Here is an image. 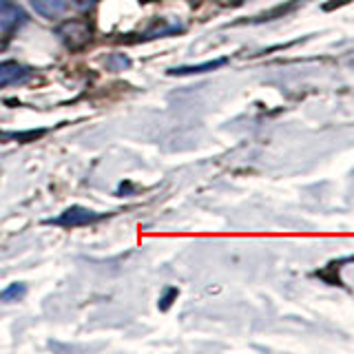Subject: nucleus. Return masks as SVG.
<instances>
[{
	"instance_id": "nucleus-2",
	"label": "nucleus",
	"mask_w": 354,
	"mask_h": 354,
	"mask_svg": "<svg viewBox=\"0 0 354 354\" xmlns=\"http://www.w3.org/2000/svg\"><path fill=\"white\" fill-rule=\"evenodd\" d=\"M100 215L93 213V210L88 208H82V206H71L69 210H64V213L55 219V224L60 226H82V224H88V221H95Z\"/></svg>"
},
{
	"instance_id": "nucleus-4",
	"label": "nucleus",
	"mask_w": 354,
	"mask_h": 354,
	"mask_svg": "<svg viewBox=\"0 0 354 354\" xmlns=\"http://www.w3.org/2000/svg\"><path fill=\"white\" fill-rule=\"evenodd\" d=\"M31 7L42 18H60L69 9V0H31Z\"/></svg>"
},
{
	"instance_id": "nucleus-7",
	"label": "nucleus",
	"mask_w": 354,
	"mask_h": 354,
	"mask_svg": "<svg viewBox=\"0 0 354 354\" xmlns=\"http://www.w3.org/2000/svg\"><path fill=\"white\" fill-rule=\"evenodd\" d=\"M27 292V288H25V283H11L7 290H3L0 292V299L3 301H18V299Z\"/></svg>"
},
{
	"instance_id": "nucleus-3",
	"label": "nucleus",
	"mask_w": 354,
	"mask_h": 354,
	"mask_svg": "<svg viewBox=\"0 0 354 354\" xmlns=\"http://www.w3.org/2000/svg\"><path fill=\"white\" fill-rule=\"evenodd\" d=\"M22 20H25V16L14 3L0 0V31H14Z\"/></svg>"
},
{
	"instance_id": "nucleus-5",
	"label": "nucleus",
	"mask_w": 354,
	"mask_h": 354,
	"mask_svg": "<svg viewBox=\"0 0 354 354\" xmlns=\"http://www.w3.org/2000/svg\"><path fill=\"white\" fill-rule=\"evenodd\" d=\"M25 75H27V69L20 66L18 62H0V86L14 84Z\"/></svg>"
},
{
	"instance_id": "nucleus-8",
	"label": "nucleus",
	"mask_w": 354,
	"mask_h": 354,
	"mask_svg": "<svg viewBox=\"0 0 354 354\" xmlns=\"http://www.w3.org/2000/svg\"><path fill=\"white\" fill-rule=\"evenodd\" d=\"M75 5H77V7H82V9H86V7H91V5H93V0H75Z\"/></svg>"
},
{
	"instance_id": "nucleus-1",
	"label": "nucleus",
	"mask_w": 354,
	"mask_h": 354,
	"mask_svg": "<svg viewBox=\"0 0 354 354\" xmlns=\"http://www.w3.org/2000/svg\"><path fill=\"white\" fill-rule=\"evenodd\" d=\"M58 38H60V42L64 44V47H69V49H73V51H77V49H82V47H86L88 42H91V27L86 25V22H82V20H69V22H64V25H60L58 27Z\"/></svg>"
},
{
	"instance_id": "nucleus-6",
	"label": "nucleus",
	"mask_w": 354,
	"mask_h": 354,
	"mask_svg": "<svg viewBox=\"0 0 354 354\" xmlns=\"http://www.w3.org/2000/svg\"><path fill=\"white\" fill-rule=\"evenodd\" d=\"M226 64V58H217V60H210L204 64H191V66H177V69H171V75H188V73H206V71H215L217 66Z\"/></svg>"
}]
</instances>
